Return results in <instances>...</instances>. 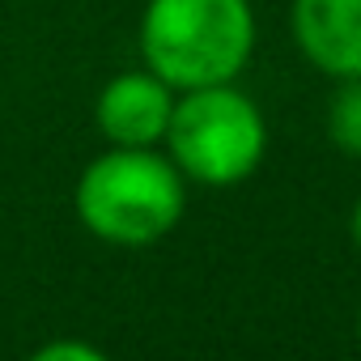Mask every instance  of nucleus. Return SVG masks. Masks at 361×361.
I'll return each instance as SVG.
<instances>
[{"label":"nucleus","instance_id":"nucleus-6","mask_svg":"<svg viewBox=\"0 0 361 361\" xmlns=\"http://www.w3.org/2000/svg\"><path fill=\"white\" fill-rule=\"evenodd\" d=\"M327 136L340 153L361 157V77H344L327 102Z\"/></svg>","mask_w":361,"mask_h":361},{"label":"nucleus","instance_id":"nucleus-1","mask_svg":"<svg viewBox=\"0 0 361 361\" xmlns=\"http://www.w3.org/2000/svg\"><path fill=\"white\" fill-rule=\"evenodd\" d=\"M251 47L255 13L247 0H149L140 22V51L174 90L234 81Z\"/></svg>","mask_w":361,"mask_h":361},{"label":"nucleus","instance_id":"nucleus-2","mask_svg":"<svg viewBox=\"0 0 361 361\" xmlns=\"http://www.w3.org/2000/svg\"><path fill=\"white\" fill-rule=\"evenodd\" d=\"M183 174L153 149L115 145L94 157L77 183L81 226L115 247H149L166 238L183 217Z\"/></svg>","mask_w":361,"mask_h":361},{"label":"nucleus","instance_id":"nucleus-3","mask_svg":"<svg viewBox=\"0 0 361 361\" xmlns=\"http://www.w3.org/2000/svg\"><path fill=\"white\" fill-rule=\"evenodd\" d=\"M161 140L170 145V161L178 166V174L209 188H230L264 161L268 128L259 106L243 90L221 81L183 90V98H174Z\"/></svg>","mask_w":361,"mask_h":361},{"label":"nucleus","instance_id":"nucleus-5","mask_svg":"<svg viewBox=\"0 0 361 361\" xmlns=\"http://www.w3.org/2000/svg\"><path fill=\"white\" fill-rule=\"evenodd\" d=\"M289 22L319 73L336 81L361 77V0H293Z\"/></svg>","mask_w":361,"mask_h":361},{"label":"nucleus","instance_id":"nucleus-4","mask_svg":"<svg viewBox=\"0 0 361 361\" xmlns=\"http://www.w3.org/2000/svg\"><path fill=\"white\" fill-rule=\"evenodd\" d=\"M170 111H174V85L149 68V73H119L115 81H106L94 119L111 145L149 149L153 140L166 136Z\"/></svg>","mask_w":361,"mask_h":361},{"label":"nucleus","instance_id":"nucleus-8","mask_svg":"<svg viewBox=\"0 0 361 361\" xmlns=\"http://www.w3.org/2000/svg\"><path fill=\"white\" fill-rule=\"evenodd\" d=\"M348 234H353V243H357V251H361V200L353 204V217H348Z\"/></svg>","mask_w":361,"mask_h":361},{"label":"nucleus","instance_id":"nucleus-9","mask_svg":"<svg viewBox=\"0 0 361 361\" xmlns=\"http://www.w3.org/2000/svg\"><path fill=\"white\" fill-rule=\"evenodd\" d=\"M357 331H361V319H357Z\"/></svg>","mask_w":361,"mask_h":361},{"label":"nucleus","instance_id":"nucleus-7","mask_svg":"<svg viewBox=\"0 0 361 361\" xmlns=\"http://www.w3.org/2000/svg\"><path fill=\"white\" fill-rule=\"evenodd\" d=\"M39 357H43V361H56V357H85V361H98L102 353H98V348H85V344H47V348H39Z\"/></svg>","mask_w":361,"mask_h":361}]
</instances>
